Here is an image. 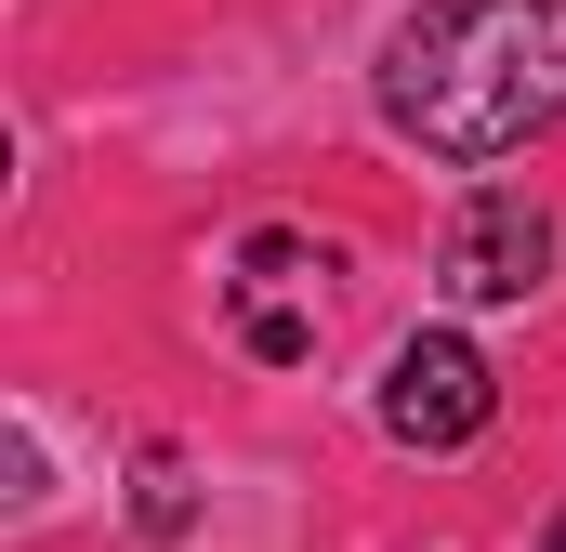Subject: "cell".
Instances as JSON below:
<instances>
[{
	"label": "cell",
	"instance_id": "obj_1",
	"mask_svg": "<svg viewBox=\"0 0 566 552\" xmlns=\"http://www.w3.org/2000/svg\"><path fill=\"white\" fill-rule=\"evenodd\" d=\"M382 119L422 158H514L566 119V0H434L382 53Z\"/></svg>",
	"mask_w": 566,
	"mask_h": 552
},
{
	"label": "cell",
	"instance_id": "obj_2",
	"mask_svg": "<svg viewBox=\"0 0 566 552\" xmlns=\"http://www.w3.org/2000/svg\"><path fill=\"white\" fill-rule=\"evenodd\" d=\"M488 421H501V369H488L461 329L396 342V369H382V434H396V447H474Z\"/></svg>",
	"mask_w": 566,
	"mask_h": 552
},
{
	"label": "cell",
	"instance_id": "obj_3",
	"mask_svg": "<svg viewBox=\"0 0 566 552\" xmlns=\"http://www.w3.org/2000/svg\"><path fill=\"white\" fill-rule=\"evenodd\" d=\"M434 276H448L461 302H527V289L554 276V211H541V198H514V184H488V198L448 224Z\"/></svg>",
	"mask_w": 566,
	"mask_h": 552
},
{
	"label": "cell",
	"instance_id": "obj_4",
	"mask_svg": "<svg viewBox=\"0 0 566 552\" xmlns=\"http://www.w3.org/2000/svg\"><path fill=\"white\" fill-rule=\"evenodd\" d=\"M554 552H566V527H554Z\"/></svg>",
	"mask_w": 566,
	"mask_h": 552
}]
</instances>
